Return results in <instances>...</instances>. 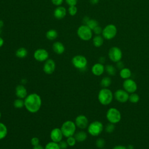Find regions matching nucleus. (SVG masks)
<instances>
[{
	"instance_id": "f257e3e1",
	"label": "nucleus",
	"mask_w": 149,
	"mask_h": 149,
	"mask_svg": "<svg viewBox=\"0 0 149 149\" xmlns=\"http://www.w3.org/2000/svg\"><path fill=\"white\" fill-rule=\"evenodd\" d=\"M24 101L26 109L31 113L39 111L42 105V100L40 95L35 93L28 94L24 99Z\"/></svg>"
},
{
	"instance_id": "f03ea898",
	"label": "nucleus",
	"mask_w": 149,
	"mask_h": 149,
	"mask_svg": "<svg viewBox=\"0 0 149 149\" xmlns=\"http://www.w3.org/2000/svg\"><path fill=\"white\" fill-rule=\"evenodd\" d=\"M98 100L102 105H108L110 104L113 98V94L112 91L108 88H102L98 93Z\"/></svg>"
},
{
	"instance_id": "7ed1b4c3",
	"label": "nucleus",
	"mask_w": 149,
	"mask_h": 149,
	"mask_svg": "<svg viewBox=\"0 0 149 149\" xmlns=\"http://www.w3.org/2000/svg\"><path fill=\"white\" fill-rule=\"evenodd\" d=\"M60 128L62 130L63 136L67 138L74 135L75 133L76 132L77 127L74 122L70 120H68L65 121L62 124Z\"/></svg>"
},
{
	"instance_id": "20e7f679",
	"label": "nucleus",
	"mask_w": 149,
	"mask_h": 149,
	"mask_svg": "<svg viewBox=\"0 0 149 149\" xmlns=\"http://www.w3.org/2000/svg\"><path fill=\"white\" fill-rule=\"evenodd\" d=\"M93 32L87 25L82 24L77 29V35L83 41H89L93 38Z\"/></svg>"
},
{
	"instance_id": "39448f33",
	"label": "nucleus",
	"mask_w": 149,
	"mask_h": 149,
	"mask_svg": "<svg viewBox=\"0 0 149 149\" xmlns=\"http://www.w3.org/2000/svg\"><path fill=\"white\" fill-rule=\"evenodd\" d=\"M87 129L89 134L92 136H98L102 132L104 125L101 122L95 120L89 123Z\"/></svg>"
},
{
	"instance_id": "423d86ee",
	"label": "nucleus",
	"mask_w": 149,
	"mask_h": 149,
	"mask_svg": "<svg viewBox=\"0 0 149 149\" xmlns=\"http://www.w3.org/2000/svg\"><path fill=\"white\" fill-rule=\"evenodd\" d=\"M122 115L120 112L115 107L109 108L106 113V118L109 123L116 124L121 120Z\"/></svg>"
},
{
	"instance_id": "0eeeda50",
	"label": "nucleus",
	"mask_w": 149,
	"mask_h": 149,
	"mask_svg": "<svg viewBox=\"0 0 149 149\" xmlns=\"http://www.w3.org/2000/svg\"><path fill=\"white\" fill-rule=\"evenodd\" d=\"M72 63L73 66L77 69L80 70H85L87 66V58L81 55H74L72 59Z\"/></svg>"
},
{
	"instance_id": "6e6552de",
	"label": "nucleus",
	"mask_w": 149,
	"mask_h": 149,
	"mask_svg": "<svg viewBox=\"0 0 149 149\" xmlns=\"http://www.w3.org/2000/svg\"><path fill=\"white\" fill-rule=\"evenodd\" d=\"M117 32L118 30L116 26L113 24H109L102 29L101 35L104 39L111 40L115 37Z\"/></svg>"
},
{
	"instance_id": "1a4fd4ad",
	"label": "nucleus",
	"mask_w": 149,
	"mask_h": 149,
	"mask_svg": "<svg viewBox=\"0 0 149 149\" xmlns=\"http://www.w3.org/2000/svg\"><path fill=\"white\" fill-rule=\"evenodd\" d=\"M108 57L109 59L115 63L121 61L122 58V51L118 47L114 46L111 47L108 51Z\"/></svg>"
},
{
	"instance_id": "9d476101",
	"label": "nucleus",
	"mask_w": 149,
	"mask_h": 149,
	"mask_svg": "<svg viewBox=\"0 0 149 149\" xmlns=\"http://www.w3.org/2000/svg\"><path fill=\"white\" fill-rule=\"evenodd\" d=\"M33 57L38 62H44L49 59V53L45 49L38 48L34 52Z\"/></svg>"
},
{
	"instance_id": "9b49d317",
	"label": "nucleus",
	"mask_w": 149,
	"mask_h": 149,
	"mask_svg": "<svg viewBox=\"0 0 149 149\" xmlns=\"http://www.w3.org/2000/svg\"><path fill=\"white\" fill-rule=\"evenodd\" d=\"M123 89L126 91L128 93H135L137 90V85L136 81L129 78L127 79H125L123 82Z\"/></svg>"
},
{
	"instance_id": "f8f14e48",
	"label": "nucleus",
	"mask_w": 149,
	"mask_h": 149,
	"mask_svg": "<svg viewBox=\"0 0 149 149\" xmlns=\"http://www.w3.org/2000/svg\"><path fill=\"white\" fill-rule=\"evenodd\" d=\"M74 123L76 125V127L81 130H84L87 128L88 123V119L86 116L83 114L77 115L74 120Z\"/></svg>"
},
{
	"instance_id": "ddd939ff",
	"label": "nucleus",
	"mask_w": 149,
	"mask_h": 149,
	"mask_svg": "<svg viewBox=\"0 0 149 149\" xmlns=\"http://www.w3.org/2000/svg\"><path fill=\"white\" fill-rule=\"evenodd\" d=\"M129 93L124 89H118L115 91L113 94L115 99L121 103H124L129 101Z\"/></svg>"
},
{
	"instance_id": "4468645a",
	"label": "nucleus",
	"mask_w": 149,
	"mask_h": 149,
	"mask_svg": "<svg viewBox=\"0 0 149 149\" xmlns=\"http://www.w3.org/2000/svg\"><path fill=\"white\" fill-rule=\"evenodd\" d=\"M56 69L55 62L52 59H48L44 62L43 65L42 70L47 74H52Z\"/></svg>"
},
{
	"instance_id": "2eb2a0df",
	"label": "nucleus",
	"mask_w": 149,
	"mask_h": 149,
	"mask_svg": "<svg viewBox=\"0 0 149 149\" xmlns=\"http://www.w3.org/2000/svg\"><path fill=\"white\" fill-rule=\"evenodd\" d=\"M50 139L52 141L59 143L61 141L63 140V133L61 128L55 127L52 129L49 134Z\"/></svg>"
},
{
	"instance_id": "dca6fc26",
	"label": "nucleus",
	"mask_w": 149,
	"mask_h": 149,
	"mask_svg": "<svg viewBox=\"0 0 149 149\" xmlns=\"http://www.w3.org/2000/svg\"><path fill=\"white\" fill-rule=\"evenodd\" d=\"M67 13L66 9L63 6H56V8L54 9L53 15L55 18L58 20H61L63 19Z\"/></svg>"
},
{
	"instance_id": "f3484780",
	"label": "nucleus",
	"mask_w": 149,
	"mask_h": 149,
	"mask_svg": "<svg viewBox=\"0 0 149 149\" xmlns=\"http://www.w3.org/2000/svg\"><path fill=\"white\" fill-rule=\"evenodd\" d=\"M105 72V66L101 63H95L91 67L92 73L97 76L102 75Z\"/></svg>"
},
{
	"instance_id": "a211bd4d",
	"label": "nucleus",
	"mask_w": 149,
	"mask_h": 149,
	"mask_svg": "<svg viewBox=\"0 0 149 149\" xmlns=\"http://www.w3.org/2000/svg\"><path fill=\"white\" fill-rule=\"evenodd\" d=\"M15 95L17 98L21 99H24L28 95L27 91L23 84H19L16 87Z\"/></svg>"
},
{
	"instance_id": "6ab92c4d",
	"label": "nucleus",
	"mask_w": 149,
	"mask_h": 149,
	"mask_svg": "<svg viewBox=\"0 0 149 149\" xmlns=\"http://www.w3.org/2000/svg\"><path fill=\"white\" fill-rule=\"evenodd\" d=\"M52 49L54 52L58 54L61 55L65 51V47L63 43L60 41H55L52 44Z\"/></svg>"
},
{
	"instance_id": "aec40b11",
	"label": "nucleus",
	"mask_w": 149,
	"mask_h": 149,
	"mask_svg": "<svg viewBox=\"0 0 149 149\" xmlns=\"http://www.w3.org/2000/svg\"><path fill=\"white\" fill-rule=\"evenodd\" d=\"M104 38L102 35H95L92 38L93 44L95 47L99 48L101 47L104 44Z\"/></svg>"
},
{
	"instance_id": "412c9836",
	"label": "nucleus",
	"mask_w": 149,
	"mask_h": 149,
	"mask_svg": "<svg viewBox=\"0 0 149 149\" xmlns=\"http://www.w3.org/2000/svg\"><path fill=\"white\" fill-rule=\"evenodd\" d=\"M74 137H75L77 142H83L87 138V134L83 130H80L75 133Z\"/></svg>"
},
{
	"instance_id": "4be33fe9",
	"label": "nucleus",
	"mask_w": 149,
	"mask_h": 149,
	"mask_svg": "<svg viewBox=\"0 0 149 149\" xmlns=\"http://www.w3.org/2000/svg\"><path fill=\"white\" fill-rule=\"evenodd\" d=\"M28 55V51L24 47L19 48L15 52V55L16 57L20 59H23L26 58Z\"/></svg>"
},
{
	"instance_id": "5701e85b",
	"label": "nucleus",
	"mask_w": 149,
	"mask_h": 149,
	"mask_svg": "<svg viewBox=\"0 0 149 149\" xmlns=\"http://www.w3.org/2000/svg\"><path fill=\"white\" fill-rule=\"evenodd\" d=\"M132 75V72L130 69L127 68H124L120 70L119 72V76L123 79H127L130 78Z\"/></svg>"
},
{
	"instance_id": "b1692460",
	"label": "nucleus",
	"mask_w": 149,
	"mask_h": 149,
	"mask_svg": "<svg viewBox=\"0 0 149 149\" xmlns=\"http://www.w3.org/2000/svg\"><path fill=\"white\" fill-rule=\"evenodd\" d=\"M58 31L55 29H50L48 30L45 34L46 38L48 40L51 41L55 40L58 37Z\"/></svg>"
},
{
	"instance_id": "393cba45",
	"label": "nucleus",
	"mask_w": 149,
	"mask_h": 149,
	"mask_svg": "<svg viewBox=\"0 0 149 149\" xmlns=\"http://www.w3.org/2000/svg\"><path fill=\"white\" fill-rule=\"evenodd\" d=\"M8 127L6 125L0 122V140L5 139L8 135Z\"/></svg>"
},
{
	"instance_id": "a878e982",
	"label": "nucleus",
	"mask_w": 149,
	"mask_h": 149,
	"mask_svg": "<svg viewBox=\"0 0 149 149\" xmlns=\"http://www.w3.org/2000/svg\"><path fill=\"white\" fill-rule=\"evenodd\" d=\"M112 83V80L111 77L105 76L102 77L100 81V85L102 88H108Z\"/></svg>"
},
{
	"instance_id": "bb28decb",
	"label": "nucleus",
	"mask_w": 149,
	"mask_h": 149,
	"mask_svg": "<svg viewBox=\"0 0 149 149\" xmlns=\"http://www.w3.org/2000/svg\"><path fill=\"white\" fill-rule=\"evenodd\" d=\"M105 71L109 76H114L116 72V68L115 66L108 64L105 66Z\"/></svg>"
},
{
	"instance_id": "cd10ccee",
	"label": "nucleus",
	"mask_w": 149,
	"mask_h": 149,
	"mask_svg": "<svg viewBox=\"0 0 149 149\" xmlns=\"http://www.w3.org/2000/svg\"><path fill=\"white\" fill-rule=\"evenodd\" d=\"M13 106L16 109H20L24 107V99L21 98H16L13 101Z\"/></svg>"
},
{
	"instance_id": "c85d7f7f",
	"label": "nucleus",
	"mask_w": 149,
	"mask_h": 149,
	"mask_svg": "<svg viewBox=\"0 0 149 149\" xmlns=\"http://www.w3.org/2000/svg\"><path fill=\"white\" fill-rule=\"evenodd\" d=\"M44 149H61V148L58 143L51 141L45 144Z\"/></svg>"
},
{
	"instance_id": "c756f323",
	"label": "nucleus",
	"mask_w": 149,
	"mask_h": 149,
	"mask_svg": "<svg viewBox=\"0 0 149 149\" xmlns=\"http://www.w3.org/2000/svg\"><path fill=\"white\" fill-rule=\"evenodd\" d=\"M86 25H87L90 29H91L92 30L97 26L99 25L98 22L94 19H90L88 20V21L87 22V23L86 24Z\"/></svg>"
},
{
	"instance_id": "7c9ffc66",
	"label": "nucleus",
	"mask_w": 149,
	"mask_h": 149,
	"mask_svg": "<svg viewBox=\"0 0 149 149\" xmlns=\"http://www.w3.org/2000/svg\"><path fill=\"white\" fill-rule=\"evenodd\" d=\"M139 100H140V97L137 93H133L129 95V101L130 102L135 104V103L138 102L139 101Z\"/></svg>"
},
{
	"instance_id": "2f4dec72",
	"label": "nucleus",
	"mask_w": 149,
	"mask_h": 149,
	"mask_svg": "<svg viewBox=\"0 0 149 149\" xmlns=\"http://www.w3.org/2000/svg\"><path fill=\"white\" fill-rule=\"evenodd\" d=\"M115 124L112 123H108L105 127V131L106 133H112L113 132L114 130H115Z\"/></svg>"
},
{
	"instance_id": "473e14b6",
	"label": "nucleus",
	"mask_w": 149,
	"mask_h": 149,
	"mask_svg": "<svg viewBox=\"0 0 149 149\" xmlns=\"http://www.w3.org/2000/svg\"><path fill=\"white\" fill-rule=\"evenodd\" d=\"M105 141L102 138H98L95 141V146L99 149L103 148L105 146Z\"/></svg>"
},
{
	"instance_id": "72a5a7b5",
	"label": "nucleus",
	"mask_w": 149,
	"mask_h": 149,
	"mask_svg": "<svg viewBox=\"0 0 149 149\" xmlns=\"http://www.w3.org/2000/svg\"><path fill=\"white\" fill-rule=\"evenodd\" d=\"M66 141V142L68 144V146H69V147L74 146L75 144H76V142H77V141H76L75 137H74V136L67 137Z\"/></svg>"
},
{
	"instance_id": "f704fd0d",
	"label": "nucleus",
	"mask_w": 149,
	"mask_h": 149,
	"mask_svg": "<svg viewBox=\"0 0 149 149\" xmlns=\"http://www.w3.org/2000/svg\"><path fill=\"white\" fill-rule=\"evenodd\" d=\"M68 12L69 15L73 16L77 14V8L76 6H69L68 9Z\"/></svg>"
},
{
	"instance_id": "c9c22d12",
	"label": "nucleus",
	"mask_w": 149,
	"mask_h": 149,
	"mask_svg": "<svg viewBox=\"0 0 149 149\" xmlns=\"http://www.w3.org/2000/svg\"><path fill=\"white\" fill-rule=\"evenodd\" d=\"M31 144L34 147L40 144V139L37 137H33L30 140Z\"/></svg>"
},
{
	"instance_id": "e433bc0d",
	"label": "nucleus",
	"mask_w": 149,
	"mask_h": 149,
	"mask_svg": "<svg viewBox=\"0 0 149 149\" xmlns=\"http://www.w3.org/2000/svg\"><path fill=\"white\" fill-rule=\"evenodd\" d=\"M93 32L95 35H101L102 32V28L98 25L93 30Z\"/></svg>"
},
{
	"instance_id": "4c0bfd02",
	"label": "nucleus",
	"mask_w": 149,
	"mask_h": 149,
	"mask_svg": "<svg viewBox=\"0 0 149 149\" xmlns=\"http://www.w3.org/2000/svg\"><path fill=\"white\" fill-rule=\"evenodd\" d=\"M59 146L61 148V149H66L68 147V144L66 142V141H65V140H62L59 143Z\"/></svg>"
},
{
	"instance_id": "58836bf2",
	"label": "nucleus",
	"mask_w": 149,
	"mask_h": 149,
	"mask_svg": "<svg viewBox=\"0 0 149 149\" xmlns=\"http://www.w3.org/2000/svg\"><path fill=\"white\" fill-rule=\"evenodd\" d=\"M66 4L69 6H76L77 5L78 0H65Z\"/></svg>"
},
{
	"instance_id": "ea45409f",
	"label": "nucleus",
	"mask_w": 149,
	"mask_h": 149,
	"mask_svg": "<svg viewBox=\"0 0 149 149\" xmlns=\"http://www.w3.org/2000/svg\"><path fill=\"white\" fill-rule=\"evenodd\" d=\"M51 1L52 3L56 6H61L64 1V0H51Z\"/></svg>"
},
{
	"instance_id": "a19ab883",
	"label": "nucleus",
	"mask_w": 149,
	"mask_h": 149,
	"mask_svg": "<svg viewBox=\"0 0 149 149\" xmlns=\"http://www.w3.org/2000/svg\"><path fill=\"white\" fill-rule=\"evenodd\" d=\"M116 68L118 69H119V70H121L122 69L124 68H125V66H124V63L122 61H119L118 62H117L116 63V66H115Z\"/></svg>"
},
{
	"instance_id": "79ce46f5",
	"label": "nucleus",
	"mask_w": 149,
	"mask_h": 149,
	"mask_svg": "<svg viewBox=\"0 0 149 149\" xmlns=\"http://www.w3.org/2000/svg\"><path fill=\"white\" fill-rule=\"evenodd\" d=\"M112 149H127V147L122 145H117L114 146Z\"/></svg>"
},
{
	"instance_id": "37998d69",
	"label": "nucleus",
	"mask_w": 149,
	"mask_h": 149,
	"mask_svg": "<svg viewBox=\"0 0 149 149\" xmlns=\"http://www.w3.org/2000/svg\"><path fill=\"white\" fill-rule=\"evenodd\" d=\"M98 61H99V63H101L103 64L105 62V58L104 56H101V57L99 58Z\"/></svg>"
},
{
	"instance_id": "c03bdc74",
	"label": "nucleus",
	"mask_w": 149,
	"mask_h": 149,
	"mask_svg": "<svg viewBox=\"0 0 149 149\" xmlns=\"http://www.w3.org/2000/svg\"><path fill=\"white\" fill-rule=\"evenodd\" d=\"M89 2L91 5H97L100 2V0H89Z\"/></svg>"
},
{
	"instance_id": "a18cd8bd",
	"label": "nucleus",
	"mask_w": 149,
	"mask_h": 149,
	"mask_svg": "<svg viewBox=\"0 0 149 149\" xmlns=\"http://www.w3.org/2000/svg\"><path fill=\"white\" fill-rule=\"evenodd\" d=\"M90 19V17L88 16H84L83 19V24H86L87 23V22L88 21V20Z\"/></svg>"
},
{
	"instance_id": "49530a36",
	"label": "nucleus",
	"mask_w": 149,
	"mask_h": 149,
	"mask_svg": "<svg viewBox=\"0 0 149 149\" xmlns=\"http://www.w3.org/2000/svg\"><path fill=\"white\" fill-rule=\"evenodd\" d=\"M33 149H44V147L42 146H41V144H39L38 146H34L33 147Z\"/></svg>"
},
{
	"instance_id": "de8ad7c7",
	"label": "nucleus",
	"mask_w": 149,
	"mask_h": 149,
	"mask_svg": "<svg viewBox=\"0 0 149 149\" xmlns=\"http://www.w3.org/2000/svg\"><path fill=\"white\" fill-rule=\"evenodd\" d=\"M3 44H4V40H3V39L0 36V48H1V47L3 45Z\"/></svg>"
},
{
	"instance_id": "09e8293b",
	"label": "nucleus",
	"mask_w": 149,
	"mask_h": 149,
	"mask_svg": "<svg viewBox=\"0 0 149 149\" xmlns=\"http://www.w3.org/2000/svg\"><path fill=\"white\" fill-rule=\"evenodd\" d=\"M126 147H127V149H134V146L132 144L128 145Z\"/></svg>"
},
{
	"instance_id": "8fccbe9b",
	"label": "nucleus",
	"mask_w": 149,
	"mask_h": 149,
	"mask_svg": "<svg viewBox=\"0 0 149 149\" xmlns=\"http://www.w3.org/2000/svg\"><path fill=\"white\" fill-rule=\"evenodd\" d=\"M3 24H4L2 20L0 19V29H2V28L3 26Z\"/></svg>"
},
{
	"instance_id": "3c124183",
	"label": "nucleus",
	"mask_w": 149,
	"mask_h": 149,
	"mask_svg": "<svg viewBox=\"0 0 149 149\" xmlns=\"http://www.w3.org/2000/svg\"><path fill=\"white\" fill-rule=\"evenodd\" d=\"M1 116H2V114H1V111H0V119H1Z\"/></svg>"
},
{
	"instance_id": "603ef678",
	"label": "nucleus",
	"mask_w": 149,
	"mask_h": 149,
	"mask_svg": "<svg viewBox=\"0 0 149 149\" xmlns=\"http://www.w3.org/2000/svg\"><path fill=\"white\" fill-rule=\"evenodd\" d=\"M1 31H2V29H0V34H1Z\"/></svg>"
},
{
	"instance_id": "864d4df0",
	"label": "nucleus",
	"mask_w": 149,
	"mask_h": 149,
	"mask_svg": "<svg viewBox=\"0 0 149 149\" xmlns=\"http://www.w3.org/2000/svg\"><path fill=\"white\" fill-rule=\"evenodd\" d=\"M100 149H105V148H100Z\"/></svg>"
}]
</instances>
